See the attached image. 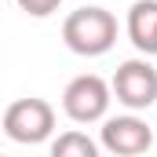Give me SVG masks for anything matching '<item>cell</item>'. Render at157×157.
Returning a JSON list of instances; mask_svg holds the SVG:
<instances>
[{
  "label": "cell",
  "mask_w": 157,
  "mask_h": 157,
  "mask_svg": "<svg viewBox=\"0 0 157 157\" xmlns=\"http://www.w3.org/2000/svg\"><path fill=\"white\" fill-rule=\"evenodd\" d=\"M62 40L73 55L99 59L117 44V18L106 7H77L62 22Z\"/></svg>",
  "instance_id": "cell-1"
},
{
  "label": "cell",
  "mask_w": 157,
  "mask_h": 157,
  "mask_svg": "<svg viewBox=\"0 0 157 157\" xmlns=\"http://www.w3.org/2000/svg\"><path fill=\"white\" fill-rule=\"evenodd\" d=\"M0 128L11 143H22V146H37L48 143L51 132H55V106L48 99H15L4 113H0Z\"/></svg>",
  "instance_id": "cell-2"
},
{
  "label": "cell",
  "mask_w": 157,
  "mask_h": 157,
  "mask_svg": "<svg viewBox=\"0 0 157 157\" xmlns=\"http://www.w3.org/2000/svg\"><path fill=\"white\" fill-rule=\"evenodd\" d=\"M110 102H113V91H110V84L99 73H80L62 91V113L73 124H95V121H102L106 110H110Z\"/></svg>",
  "instance_id": "cell-3"
},
{
  "label": "cell",
  "mask_w": 157,
  "mask_h": 157,
  "mask_svg": "<svg viewBox=\"0 0 157 157\" xmlns=\"http://www.w3.org/2000/svg\"><path fill=\"white\" fill-rule=\"evenodd\" d=\"M110 91H113V99L121 106H128L135 113L150 110L157 102V70H154V62L146 55L124 59L117 66V73H113V80H110Z\"/></svg>",
  "instance_id": "cell-4"
},
{
  "label": "cell",
  "mask_w": 157,
  "mask_h": 157,
  "mask_svg": "<svg viewBox=\"0 0 157 157\" xmlns=\"http://www.w3.org/2000/svg\"><path fill=\"white\" fill-rule=\"evenodd\" d=\"M99 146L113 157H139L154 146V128L143 117H135V110L121 113V117H102Z\"/></svg>",
  "instance_id": "cell-5"
},
{
  "label": "cell",
  "mask_w": 157,
  "mask_h": 157,
  "mask_svg": "<svg viewBox=\"0 0 157 157\" xmlns=\"http://www.w3.org/2000/svg\"><path fill=\"white\" fill-rule=\"evenodd\" d=\"M124 29H128V40L135 44L139 55L154 59L157 55V0H135L128 7Z\"/></svg>",
  "instance_id": "cell-6"
},
{
  "label": "cell",
  "mask_w": 157,
  "mask_h": 157,
  "mask_svg": "<svg viewBox=\"0 0 157 157\" xmlns=\"http://www.w3.org/2000/svg\"><path fill=\"white\" fill-rule=\"evenodd\" d=\"M99 143L95 139H88L84 132H77V128H70V132H62L55 143H51V154L55 157H99Z\"/></svg>",
  "instance_id": "cell-7"
},
{
  "label": "cell",
  "mask_w": 157,
  "mask_h": 157,
  "mask_svg": "<svg viewBox=\"0 0 157 157\" xmlns=\"http://www.w3.org/2000/svg\"><path fill=\"white\" fill-rule=\"evenodd\" d=\"M29 18H48V15H55L59 7H62V0H15Z\"/></svg>",
  "instance_id": "cell-8"
},
{
  "label": "cell",
  "mask_w": 157,
  "mask_h": 157,
  "mask_svg": "<svg viewBox=\"0 0 157 157\" xmlns=\"http://www.w3.org/2000/svg\"><path fill=\"white\" fill-rule=\"evenodd\" d=\"M154 128H157V124H154Z\"/></svg>",
  "instance_id": "cell-9"
}]
</instances>
